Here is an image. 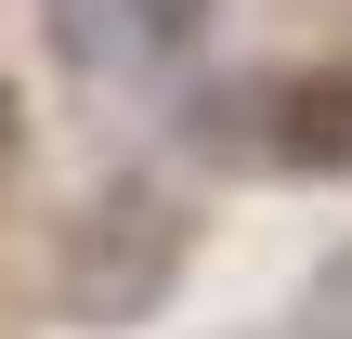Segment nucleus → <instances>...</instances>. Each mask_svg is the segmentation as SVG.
I'll list each match as a JSON object with an SVG mask.
<instances>
[{
    "label": "nucleus",
    "mask_w": 352,
    "mask_h": 339,
    "mask_svg": "<svg viewBox=\"0 0 352 339\" xmlns=\"http://www.w3.org/2000/svg\"><path fill=\"white\" fill-rule=\"evenodd\" d=\"M261 105H274L261 144H274L287 170H352V78H274Z\"/></svg>",
    "instance_id": "obj_1"
},
{
    "label": "nucleus",
    "mask_w": 352,
    "mask_h": 339,
    "mask_svg": "<svg viewBox=\"0 0 352 339\" xmlns=\"http://www.w3.org/2000/svg\"><path fill=\"white\" fill-rule=\"evenodd\" d=\"M118 13H131V39H144V52H196L222 0H118Z\"/></svg>",
    "instance_id": "obj_2"
},
{
    "label": "nucleus",
    "mask_w": 352,
    "mask_h": 339,
    "mask_svg": "<svg viewBox=\"0 0 352 339\" xmlns=\"http://www.w3.org/2000/svg\"><path fill=\"white\" fill-rule=\"evenodd\" d=\"M0 157H13V91H0Z\"/></svg>",
    "instance_id": "obj_3"
}]
</instances>
